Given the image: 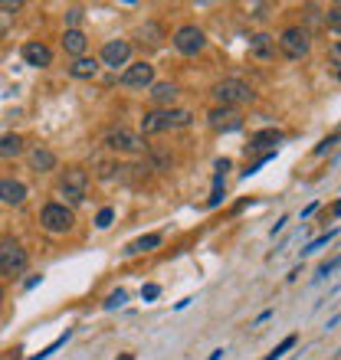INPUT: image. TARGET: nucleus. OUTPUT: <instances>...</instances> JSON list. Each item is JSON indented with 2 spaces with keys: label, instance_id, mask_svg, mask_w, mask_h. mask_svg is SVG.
<instances>
[{
  "label": "nucleus",
  "instance_id": "obj_1",
  "mask_svg": "<svg viewBox=\"0 0 341 360\" xmlns=\"http://www.w3.org/2000/svg\"><path fill=\"white\" fill-rule=\"evenodd\" d=\"M191 112L187 108H154L141 118V131L145 135H158V131H174V128L191 125Z\"/></svg>",
  "mask_w": 341,
  "mask_h": 360
},
{
  "label": "nucleus",
  "instance_id": "obj_5",
  "mask_svg": "<svg viewBox=\"0 0 341 360\" xmlns=\"http://www.w3.org/2000/svg\"><path fill=\"white\" fill-rule=\"evenodd\" d=\"M213 98L224 108H236V105H243V102H253L256 92L246 82H240V79H224V82L213 85Z\"/></svg>",
  "mask_w": 341,
  "mask_h": 360
},
{
  "label": "nucleus",
  "instance_id": "obj_18",
  "mask_svg": "<svg viewBox=\"0 0 341 360\" xmlns=\"http://www.w3.org/2000/svg\"><path fill=\"white\" fill-rule=\"evenodd\" d=\"M279 141H282V135H279L276 128H266V131H259V135H253V138H249V151H263V148L276 151Z\"/></svg>",
  "mask_w": 341,
  "mask_h": 360
},
{
  "label": "nucleus",
  "instance_id": "obj_14",
  "mask_svg": "<svg viewBox=\"0 0 341 360\" xmlns=\"http://www.w3.org/2000/svg\"><path fill=\"white\" fill-rule=\"evenodd\" d=\"M249 53H253L256 59H273V56H276V36L253 33V36H249Z\"/></svg>",
  "mask_w": 341,
  "mask_h": 360
},
{
  "label": "nucleus",
  "instance_id": "obj_11",
  "mask_svg": "<svg viewBox=\"0 0 341 360\" xmlns=\"http://www.w3.org/2000/svg\"><path fill=\"white\" fill-rule=\"evenodd\" d=\"M213 131H236V128H243V115L236 112V108H213L210 115H207Z\"/></svg>",
  "mask_w": 341,
  "mask_h": 360
},
{
  "label": "nucleus",
  "instance_id": "obj_10",
  "mask_svg": "<svg viewBox=\"0 0 341 360\" xmlns=\"http://www.w3.org/2000/svg\"><path fill=\"white\" fill-rule=\"evenodd\" d=\"M102 66H108V69H118V66H125L128 59H131V43L128 40H108L106 46H102Z\"/></svg>",
  "mask_w": 341,
  "mask_h": 360
},
{
  "label": "nucleus",
  "instance_id": "obj_24",
  "mask_svg": "<svg viewBox=\"0 0 341 360\" xmlns=\"http://www.w3.org/2000/svg\"><path fill=\"white\" fill-rule=\"evenodd\" d=\"M112 220H115V210H112V207H102V210H99V216H96V226H99V230H108V226H112Z\"/></svg>",
  "mask_w": 341,
  "mask_h": 360
},
{
  "label": "nucleus",
  "instance_id": "obj_32",
  "mask_svg": "<svg viewBox=\"0 0 341 360\" xmlns=\"http://www.w3.org/2000/svg\"><path fill=\"white\" fill-rule=\"evenodd\" d=\"M0 10H20V0H0Z\"/></svg>",
  "mask_w": 341,
  "mask_h": 360
},
{
  "label": "nucleus",
  "instance_id": "obj_33",
  "mask_svg": "<svg viewBox=\"0 0 341 360\" xmlns=\"http://www.w3.org/2000/svg\"><path fill=\"white\" fill-rule=\"evenodd\" d=\"M315 210H319V203H309V207L302 210V220H309V216H312V213H315Z\"/></svg>",
  "mask_w": 341,
  "mask_h": 360
},
{
  "label": "nucleus",
  "instance_id": "obj_15",
  "mask_svg": "<svg viewBox=\"0 0 341 360\" xmlns=\"http://www.w3.org/2000/svg\"><path fill=\"white\" fill-rule=\"evenodd\" d=\"M148 96H151V102H154L158 108H170L174 102H177V85L174 82H154Z\"/></svg>",
  "mask_w": 341,
  "mask_h": 360
},
{
  "label": "nucleus",
  "instance_id": "obj_19",
  "mask_svg": "<svg viewBox=\"0 0 341 360\" xmlns=\"http://www.w3.org/2000/svg\"><path fill=\"white\" fill-rule=\"evenodd\" d=\"M27 144L20 135H0V158H20Z\"/></svg>",
  "mask_w": 341,
  "mask_h": 360
},
{
  "label": "nucleus",
  "instance_id": "obj_23",
  "mask_svg": "<svg viewBox=\"0 0 341 360\" xmlns=\"http://www.w3.org/2000/svg\"><path fill=\"white\" fill-rule=\"evenodd\" d=\"M296 344H298V338H296V334H289L286 340H279L276 347H273V354H269L266 360H279V357H282V354H286V350H292V347H296Z\"/></svg>",
  "mask_w": 341,
  "mask_h": 360
},
{
  "label": "nucleus",
  "instance_id": "obj_16",
  "mask_svg": "<svg viewBox=\"0 0 341 360\" xmlns=\"http://www.w3.org/2000/svg\"><path fill=\"white\" fill-rule=\"evenodd\" d=\"M85 46H89V40H85L82 30H75V27H73V30L63 33V50H66L69 56H75V59H79V56L85 53Z\"/></svg>",
  "mask_w": 341,
  "mask_h": 360
},
{
  "label": "nucleus",
  "instance_id": "obj_27",
  "mask_svg": "<svg viewBox=\"0 0 341 360\" xmlns=\"http://www.w3.org/2000/svg\"><path fill=\"white\" fill-rule=\"evenodd\" d=\"M325 23H328L331 30L338 33V27H341V10H338V7H331V10H328V17H325Z\"/></svg>",
  "mask_w": 341,
  "mask_h": 360
},
{
  "label": "nucleus",
  "instance_id": "obj_4",
  "mask_svg": "<svg viewBox=\"0 0 341 360\" xmlns=\"http://www.w3.org/2000/svg\"><path fill=\"white\" fill-rule=\"evenodd\" d=\"M279 50H282V56H289V59H305L312 50V36L305 27H286V30L279 33Z\"/></svg>",
  "mask_w": 341,
  "mask_h": 360
},
{
  "label": "nucleus",
  "instance_id": "obj_20",
  "mask_svg": "<svg viewBox=\"0 0 341 360\" xmlns=\"http://www.w3.org/2000/svg\"><path fill=\"white\" fill-rule=\"evenodd\" d=\"M158 246H161V233H148V236H138L135 243H128L125 253L138 255V253H151V249H158Z\"/></svg>",
  "mask_w": 341,
  "mask_h": 360
},
{
  "label": "nucleus",
  "instance_id": "obj_8",
  "mask_svg": "<svg viewBox=\"0 0 341 360\" xmlns=\"http://www.w3.org/2000/svg\"><path fill=\"white\" fill-rule=\"evenodd\" d=\"M85 187H89V174L82 167H66V174L59 177V193L69 203H82L85 200Z\"/></svg>",
  "mask_w": 341,
  "mask_h": 360
},
{
  "label": "nucleus",
  "instance_id": "obj_12",
  "mask_svg": "<svg viewBox=\"0 0 341 360\" xmlns=\"http://www.w3.org/2000/svg\"><path fill=\"white\" fill-rule=\"evenodd\" d=\"M23 63L27 66H36V69H46V66H53V50L40 40H30L23 43Z\"/></svg>",
  "mask_w": 341,
  "mask_h": 360
},
{
  "label": "nucleus",
  "instance_id": "obj_34",
  "mask_svg": "<svg viewBox=\"0 0 341 360\" xmlns=\"http://www.w3.org/2000/svg\"><path fill=\"white\" fill-rule=\"evenodd\" d=\"M224 354H226L224 347H217V350H213V354H210V357H207V360H224Z\"/></svg>",
  "mask_w": 341,
  "mask_h": 360
},
{
  "label": "nucleus",
  "instance_id": "obj_25",
  "mask_svg": "<svg viewBox=\"0 0 341 360\" xmlns=\"http://www.w3.org/2000/svg\"><path fill=\"white\" fill-rule=\"evenodd\" d=\"M125 288H118V292H112V295H108L106 298V308H108V311H112V308H118V305H125Z\"/></svg>",
  "mask_w": 341,
  "mask_h": 360
},
{
  "label": "nucleus",
  "instance_id": "obj_2",
  "mask_svg": "<svg viewBox=\"0 0 341 360\" xmlns=\"http://www.w3.org/2000/svg\"><path fill=\"white\" fill-rule=\"evenodd\" d=\"M27 265H30L27 249H23L13 236H3V239H0V276L13 278V276H20Z\"/></svg>",
  "mask_w": 341,
  "mask_h": 360
},
{
  "label": "nucleus",
  "instance_id": "obj_3",
  "mask_svg": "<svg viewBox=\"0 0 341 360\" xmlns=\"http://www.w3.org/2000/svg\"><path fill=\"white\" fill-rule=\"evenodd\" d=\"M40 226L50 236H63V233H69V230L75 226V216H73V210H69L66 203H46L43 213H40Z\"/></svg>",
  "mask_w": 341,
  "mask_h": 360
},
{
  "label": "nucleus",
  "instance_id": "obj_22",
  "mask_svg": "<svg viewBox=\"0 0 341 360\" xmlns=\"http://www.w3.org/2000/svg\"><path fill=\"white\" fill-rule=\"evenodd\" d=\"M69 334H73V331H66V334H59V338H56L53 344H46V347H43L40 354H36V357H30V360H46V357H53L56 350H59V347L66 344V340H69Z\"/></svg>",
  "mask_w": 341,
  "mask_h": 360
},
{
  "label": "nucleus",
  "instance_id": "obj_17",
  "mask_svg": "<svg viewBox=\"0 0 341 360\" xmlns=\"http://www.w3.org/2000/svg\"><path fill=\"white\" fill-rule=\"evenodd\" d=\"M30 167L36 174H46V170H56V154L46 148H33L30 151Z\"/></svg>",
  "mask_w": 341,
  "mask_h": 360
},
{
  "label": "nucleus",
  "instance_id": "obj_30",
  "mask_svg": "<svg viewBox=\"0 0 341 360\" xmlns=\"http://www.w3.org/2000/svg\"><path fill=\"white\" fill-rule=\"evenodd\" d=\"M335 269H338V259H328V262H325V265L319 269V278H321V276H328V272H335Z\"/></svg>",
  "mask_w": 341,
  "mask_h": 360
},
{
  "label": "nucleus",
  "instance_id": "obj_28",
  "mask_svg": "<svg viewBox=\"0 0 341 360\" xmlns=\"http://www.w3.org/2000/svg\"><path fill=\"white\" fill-rule=\"evenodd\" d=\"M335 144H338V131H335V135H328V138L321 141L319 148H315V154H325V151H328V148H335Z\"/></svg>",
  "mask_w": 341,
  "mask_h": 360
},
{
  "label": "nucleus",
  "instance_id": "obj_36",
  "mask_svg": "<svg viewBox=\"0 0 341 360\" xmlns=\"http://www.w3.org/2000/svg\"><path fill=\"white\" fill-rule=\"evenodd\" d=\"M0 305H3V285H0Z\"/></svg>",
  "mask_w": 341,
  "mask_h": 360
},
{
  "label": "nucleus",
  "instance_id": "obj_29",
  "mask_svg": "<svg viewBox=\"0 0 341 360\" xmlns=\"http://www.w3.org/2000/svg\"><path fill=\"white\" fill-rule=\"evenodd\" d=\"M158 295H161V285H145L141 288V298H145V301H154Z\"/></svg>",
  "mask_w": 341,
  "mask_h": 360
},
{
  "label": "nucleus",
  "instance_id": "obj_9",
  "mask_svg": "<svg viewBox=\"0 0 341 360\" xmlns=\"http://www.w3.org/2000/svg\"><path fill=\"white\" fill-rule=\"evenodd\" d=\"M118 82L125 85V89H148V85H154V66L151 63L128 66L125 73L118 75Z\"/></svg>",
  "mask_w": 341,
  "mask_h": 360
},
{
  "label": "nucleus",
  "instance_id": "obj_6",
  "mask_svg": "<svg viewBox=\"0 0 341 360\" xmlns=\"http://www.w3.org/2000/svg\"><path fill=\"white\" fill-rule=\"evenodd\" d=\"M106 148L115 151V154H141V151H145V138H141L138 131L118 125V128H108Z\"/></svg>",
  "mask_w": 341,
  "mask_h": 360
},
{
  "label": "nucleus",
  "instance_id": "obj_13",
  "mask_svg": "<svg viewBox=\"0 0 341 360\" xmlns=\"http://www.w3.org/2000/svg\"><path fill=\"white\" fill-rule=\"evenodd\" d=\"M0 200L7 203V207H20L27 200V187L13 177H0Z\"/></svg>",
  "mask_w": 341,
  "mask_h": 360
},
{
  "label": "nucleus",
  "instance_id": "obj_21",
  "mask_svg": "<svg viewBox=\"0 0 341 360\" xmlns=\"http://www.w3.org/2000/svg\"><path fill=\"white\" fill-rule=\"evenodd\" d=\"M69 73H73L75 79H92V75L99 73V63L96 59H89V56H79V59L69 66Z\"/></svg>",
  "mask_w": 341,
  "mask_h": 360
},
{
  "label": "nucleus",
  "instance_id": "obj_26",
  "mask_svg": "<svg viewBox=\"0 0 341 360\" xmlns=\"http://www.w3.org/2000/svg\"><path fill=\"white\" fill-rule=\"evenodd\" d=\"M335 233H338V230H328V233H325V236H319L315 243H309V249H302V253H315V249H321V246L328 243V239H335Z\"/></svg>",
  "mask_w": 341,
  "mask_h": 360
},
{
  "label": "nucleus",
  "instance_id": "obj_35",
  "mask_svg": "<svg viewBox=\"0 0 341 360\" xmlns=\"http://www.w3.org/2000/svg\"><path fill=\"white\" fill-rule=\"evenodd\" d=\"M118 360H135V357H131V354H125V357H118Z\"/></svg>",
  "mask_w": 341,
  "mask_h": 360
},
{
  "label": "nucleus",
  "instance_id": "obj_31",
  "mask_svg": "<svg viewBox=\"0 0 341 360\" xmlns=\"http://www.w3.org/2000/svg\"><path fill=\"white\" fill-rule=\"evenodd\" d=\"M66 20H69V23H79V20H82V10H79V7H69V10H66Z\"/></svg>",
  "mask_w": 341,
  "mask_h": 360
},
{
  "label": "nucleus",
  "instance_id": "obj_7",
  "mask_svg": "<svg viewBox=\"0 0 341 360\" xmlns=\"http://www.w3.org/2000/svg\"><path fill=\"white\" fill-rule=\"evenodd\" d=\"M174 50L177 53H184V56H197L207 46V36H203V30L201 27H194V23H184V27H177L174 30Z\"/></svg>",
  "mask_w": 341,
  "mask_h": 360
}]
</instances>
